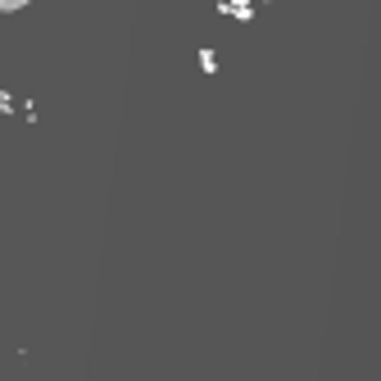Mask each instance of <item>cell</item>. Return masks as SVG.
Returning a JSON list of instances; mask_svg holds the SVG:
<instances>
[{
  "label": "cell",
  "mask_w": 381,
  "mask_h": 381,
  "mask_svg": "<svg viewBox=\"0 0 381 381\" xmlns=\"http://www.w3.org/2000/svg\"><path fill=\"white\" fill-rule=\"evenodd\" d=\"M218 9L232 18H254V0H218Z\"/></svg>",
  "instance_id": "6da1fadb"
},
{
  "label": "cell",
  "mask_w": 381,
  "mask_h": 381,
  "mask_svg": "<svg viewBox=\"0 0 381 381\" xmlns=\"http://www.w3.org/2000/svg\"><path fill=\"white\" fill-rule=\"evenodd\" d=\"M200 69H205V73H218V55L209 50V46H205V50H200Z\"/></svg>",
  "instance_id": "7a4b0ae2"
},
{
  "label": "cell",
  "mask_w": 381,
  "mask_h": 381,
  "mask_svg": "<svg viewBox=\"0 0 381 381\" xmlns=\"http://www.w3.org/2000/svg\"><path fill=\"white\" fill-rule=\"evenodd\" d=\"M14 109H18V100H14L5 87H0V113H14Z\"/></svg>",
  "instance_id": "3957f363"
},
{
  "label": "cell",
  "mask_w": 381,
  "mask_h": 381,
  "mask_svg": "<svg viewBox=\"0 0 381 381\" xmlns=\"http://www.w3.org/2000/svg\"><path fill=\"white\" fill-rule=\"evenodd\" d=\"M27 0H0V14H9V9H23Z\"/></svg>",
  "instance_id": "277c9868"
}]
</instances>
